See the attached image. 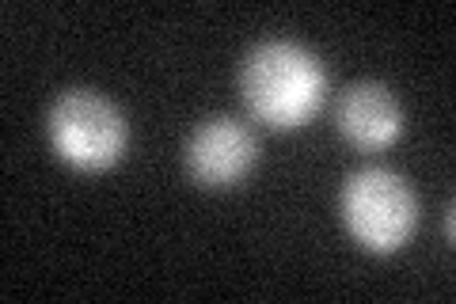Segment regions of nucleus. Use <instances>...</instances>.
<instances>
[{
    "instance_id": "nucleus-1",
    "label": "nucleus",
    "mask_w": 456,
    "mask_h": 304,
    "mask_svg": "<svg viewBox=\"0 0 456 304\" xmlns=\"http://www.w3.org/2000/svg\"><path fill=\"white\" fill-rule=\"evenodd\" d=\"M240 92L251 111L270 129H297L316 119L327 92L323 62L301 42L270 38L244 57Z\"/></svg>"
},
{
    "instance_id": "nucleus-2",
    "label": "nucleus",
    "mask_w": 456,
    "mask_h": 304,
    "mask_svg": "<svg viewBox=\"0 0 456 304\" xmlns=\"http://www.w3.org/2000/svg\"><path fill=\"white\" fill-rule=\"evenodd\" d=\"M46 134L53 152L77 171H107L130 144L126 114L92 88H69L57 95L46 114Z\"/></svg>"
},
{
    "instance_id": "nucleus-3",
    "label": "nucleus",
    "mask_w": 456,
    "mask_h": 304,
    "mask_svg": "<svg viewBox=\"0 0 456 304\" xmlns=\"http://www.w3.org/2000/svg\"><path fill=\"white\" fill-rule=\"evenodd\" d=\"M342 225L373 255H392L411 240L419 225V198L403 176L388 168H362L338 194Z\"/></svg>"
},
{
    "instance_id": "nucleus-4",
    "label": "nucleus",
    "mask_w": 456,
    "mask_h": 304,
    "mask_svg": "<svg viewBox=\"0 0 456 304\" xmlns=\"http://www.w3.org/2000/svg\"><path fill=\"white\" fill-rule=\"evenodd\" d=\"M183 160H187L194 183L209 186V191H224V186H236L251 176V168L259 164V144L244 122L213 114L191 134Z\"/></svg>"
},
{
    "instance_id": "nucleus-5",
    "label": "nucleus",
    "mask_w": 456,
    "mask_h": 304,
    "mask_svg": "<svg viewBox=\"0 0 456 304\" xmlns=\"http://www.w3.org/2000/svg\"><path fill=\"white\" fill-rule=\"evenodd\" d=\"M335 122L338 134L358 149H384L403 134V111H399L395 95L377 80H362L342 92Z\"/></svg>"
},
{
    "instance_id": "nucleus-6",
    "label": "nucleus",
    "mask_w": 456,
    "mask_h": 304,
    "mask_svg": "<svg viewBox=\"0 0 456 304\" xmlns=\"http://www.w3.org/2000/svg\"><path fill=\"white\" fill-rule=\"evenodd\" d=\"M445 236H449V240H452V206H449V210H445Z\"/></svg>"
}]
</instances>
